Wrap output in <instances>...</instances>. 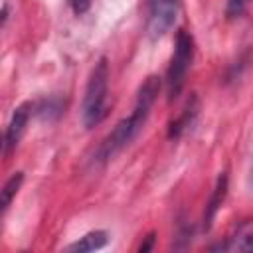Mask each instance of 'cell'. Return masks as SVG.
<instances>
[{"instance_id":"obj_1","label":"cell","mask_w":253,"mask_h":253,"mask_svg":"<svg viewBox=\"0 0 253 253\" xmlns=\"http://www.w3.org/2000/svg\"><path fill=\"white\" fill-rule=\"evenodd\" d=\"M158 91H160V77L150 75L142 81V85L136 93L132 113L126 119L119 121L115 125V128L105 136V140L97 148V156H95L97 162H101V164L109 162L115 154H119L126 144H130L134 140V136L142 130V126L150 115V109L158 97Z\"/></svg>"},{"instance_id":"obj_2","label":"cell","mask_w":253,"mask_h":253,"mask_svg":"<svg viewBox=\"0 0 253 253\" xmlns=\"http://www.w3.org/2000/svg\"><path fill=\"white\" fill-rule=\"evenodd\" d=\"M107 95H109V63H107V57H101L91 69L85 95H83V105H81V119L87 128L97 126L105 119Z\"/></svg>"},{"instance_id":"obj_3","label":"cell","mask_w":253,"mask_h":253,"mask_svg":"<svg viewBox=\"0 0 253 253\" xmlns=\"http://www.w3.org/2000/svg\"><path fill=\"white\" fill-rule=\"evenodd\" d=\"M192 59H194V40L186 30H180L174 42V51H172V57L166 69V79H164L168 101H174L180 95L186 83Z\"/></svg>"},{"instance_id":"obj_6","label":"cell","mask_w":253,"mask_h":253,"mask_svg":"<svg viewBox=\"0 0 253 253\" xmlns=\"http://www.w3.org/2000/svg\"><path fill=\"white\" fill-rule=\"evenodd\" d=\"M211 249L237 251V253H249V251H253V219L241 221L223 243H219V245H215Z\"/></svg>"},{"instance_id":"obj_7","label":"cell","mask_w":253,"mask_h":253,"mask_svg":"<svg viewBox=\"0 0 253 253\" xmlns=\"http://www.w3.org/2000/svg\"><path fill=\"white\" fill-rule=\"evenodd\" d=\"M225 196H227V174L221 172V174L217 176V182H215V186H213V192H211V196H210V202L206 204V211H204V229H206V231L211 227L213 217H215V213L219 211V208H221Z\"/></svg>"},{"instance_id":"obj_8","label":"cell","mask_w":253,"mask_h":253,"mask_svg":"<svg viewBox=\"0 0 253 253\" xmlns=\"http://www.w3.org/2000/svg\"><path fill=\"white\" fill-rule=\"evenodd\" d=\"M198 99L192 95L190 99H188V103H186V107L182 109V113H180V117H176L172 123H170V126H168V138H180L192 125H194V121H196V117H198Z\"/></svg>"},{"instance_id":"obj_10","label":"cell","mask_w":253,"mask_h":253,"mask_svg":"<svg viewBox=\"0 0 253 253\" xmlns=\"http://www.w3.org/2000/svg\"><path fill=\"white\" fill-rule=\"evenodd\" d=\"M22 182H24V172H14V174L6 180L4 188H2V211H6V210L10 208L12 200L16 198V194H18V190H20V186H22Z\"/></svg>"},{"instance_id":"obj_14","label":"cell","mask_w":253,"mask_h":253,"mask_svg":"<svg viewBox=\"0 0 253 253\" xmlns=\"http://www.w3.org/2000/svg\"><path fill=\"white\" fill-rule=\"evenodd\" d=\"M247 182H249V188L253 192V160H251V166H249V176H247Z\"/></svg>"},{"instance_id":"obj_12","label":"cell","mask_w":253,"mask_h":253,"mask_svg":"<svg viewBox=\"0 0 253 253\" xmlns=\"http://www.w3.org/2000/svg\"><path fill=\"white\" fill-rule=\"evenodd\" d=\"M152 245H154V233H150V235H146V241L138 247V251H148V249H152Z\"/></svg>"},{"instance_id":"obj_4","label":"cell","mask_w":253,"mask_h":253,"mask_svg":"<svg viewBox=\"0 0 253 253\" xmlns=\"http://www.w3.org/2000/svg\"><path fill=\"white\" fill-rule=\"evenodd\" d=\"M180 12V0H148L146 32L152 40L162 38L174 26Z\"/></svg>"},{"instance_id":"obj_13","label":"cell","mask_w":253,"mask_h":253,"mask_svg":"<svg viewBox=\"0 0 253 253\" xmlns=\"http://www.w3.org/2000/svg\"><path fill=\"white\" fill-rule=\"evenodd\" d=\"M6 20H8V2L2 4V26H6Z\"/></svg>"},{"instance_id":"obj_5","label":"cell","mask_w":253,"mask_h":253,"mask_svg":"<svg viewBox=\"0 0 253 253\" xmlns=\"http://www.w3.org/2000/svg\"><path fill=\"white\" fill-rule=\"evenodd\" d=\"M30 115H32V103H22L20 107L14 109L12 119H10V123L6 126V132H4V154L6 156L22 140V136L26 132V126H28V121H30Z\"/></svg>"},{"instance_id":"obj_11","label":"cell","mask_w":253,"mask_h":253,"mask_svg":"<svg viewBox=\"0 0 253 253\" xmlns=\"http://www.w3.org/2000/svg\"><path fill=\"white\" fill-rule=\"evenodd\" d=\"M67 2H69V6H71V10H73L75 16L85 14L89 10V6H91V0H67Z\"/></svg>"},{"instance_id":"obj_9","label":"cell","mask_w":253,"mask_h":253,"mask_svg":"<svg viewBox=\"0 0 253 253\" xmlns=\"http://www.w3.org/2000/svg\"><path fill=\"white\" fill-rule=\"evenodd\" d=\"M109 243V233L103 229H95L85 233L83 237H79L77 241H73L71 245H67V251H77V253H89L95 249H101Z\"/></svg>"}]
</instances>
